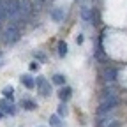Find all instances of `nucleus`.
Wrapping results in <instances>:
<instances>
[{
	"label": "nucleus",
	"instance_id": "nucleus-1",
	"mask_svg": "<svg viewBox=\"0 0 127 127\" xmlns=\"http://www.w3.org/2000/svg\"><path fill=\"white\" fill-rule=\"evenodd\" d=\"M0 37H4V42L5 44H16V42L20 41V37H21V32H20L18 25L11 23V25H7L4 28V32H2V35H0Z\"/></svg>",
	"mask_w": 127,
	"mask_h": 127
},
{
	"label": "nucleus",
	"instance_id": "nucleus-2",
	"mask_svg": "<svg viewBox=\"0 0 127 127\" xmlns=\"http://www.w3.org/2000/svg\"><path fill=\"white\" fill-rule=\"evenodd\" d=\"M117 106H118V99L115 97V95H108V97L101 102V106L97 108V115H99V117L108 115L109 111H113Z\"/></svg>",
	"mask_w": 127,
	"mask_h": 127
},
{
	"label": "nucleus",
	"instance_id": "nucleus-3",
	"mask_svg": "<svg viewBox=\"0 0 127 127\" xmlns=\"http://www.w3.org/2000/svg\"><path fill=\"white\" fill-rule=\"evenodd\" d=\"M5 14L11 20H16L18 16H21V12H20V0H5Z\"/></svg>",
	"mask_w": 127,
	"mask_h": 127
},
{
	"label": "nucleus",
	"instance_id": "nucleus-4",
	"mask_svg": "<svg viewBox=\"0 0 127 127\" xmlns=\"http://www.w3.org/2000/svg\"><path fill=\"white\" fill-rule=\"evenodd\" d=\"M35 85H37V90H39L41 95H44V97H50L51 95V83L48 81L44 76H37Z\"/></svg>",
	"mask_w": 127,
	"mask_h": 127
},
{
	"label": "nucleus",
	"instance_id": "nucleus-5",
	"mask_svg": "<svg viewBox=\"0 0 127 127\" xmlns=\"http://www.w3.org/2000/svg\"><path fill=\"white\" fill-rule=\"evenodd\" d=\"M34 11H35V5L32 0H20V12L23 18H30L34 14Z\"/></svg>",
	"mask_w": 127,
	"mask_h": 127
},
{
	"label": "nucleus",
	"instance_id": "nucleus-6",
	"mask_svg": "<svg viewBox=\"0 0 127 127\" xmlns=\"http://www.w3.org/2000/svg\"><path fill=\"white\" fill-rule=\"evenodd\" d=\"M50 18L55 21V23H62L64 18H65V9L64 7H53L50 11Z\"/></svg>",
	"mask_w": 127,
	"mask_h": 127
},
{
	"label": "nucleus",
	"instance_id": "nucleus-7",
	"mask_svg": "<svg viewBox=\"0 0 127 127\" xmlns=\"http://www.w3.org/2000/svg\"><path fill=\"white\" fill-rule=\"evenodd\" d=\"M0 109H2L4 113H7V115H14L16 113V106L9 99H0Z\"/></svg>",
	"mask_w": 127,
	"mask_h": 127
},
{
	"label": "nucleus",
	"instance_id": "nucleus-8",
	"mask_svg": "<svg viewBox=\"0 0 127 127\" xmlns=\"http://www.w3.org/2000/svg\"><path fill=\"white\" fill-rule=\"evenodd\" d=\"M58 97H60V101H62V102H67V101L72 97V88H71V87H64V85H62V88H60V92H58Z\"/></svg>",
	"mask_w": 127,
	"mask_h": 127
},
{
	"label": "nucleus",
	"instance_id": "nucleus-9",
	"mask_svg": "<svg viewBox=\"0 0 127 127\" xmlns=\"http://www.w3.org/2000/svg\"><path fill=\"white\" fill-rule=\"evenodd\" d=\"M20 81H21V85L25 87V88H28V90H32L35 87V79L32 78L30 74H23L21 78H20Z\"/></svg>",
	"mask_w": 127,
	"mask_h": 127
},
{
	"label": "nucleus",
	"instance_id": "nucleus-10",
	"mask_svg": "<svg viewBox=\"0 0 127 127\" xmlns=\"http://www.w3.org/2000/svg\"><path fill=\"white\" fill-rule=\"evenodd\" d=\"M92 12H94V9L83 5L81 11H79V16H81V20H83V21H92Z\"/></svg>",
	"mask_w": 127,
	"mask_h": 127
},
{
	"label": "nucleus",
	"instance_id": "nucleus-11",
	"mask_svg": "<svg viewBox=\"0 0 127 127\" xmlns=\"http://www.w3.org/2000/svg\"><path fill=\"white\" fill-rule=\"evenodd\" d=\"M117 69H113V67H108V69H104V79L106 81H115L117 79Z\"/></svg>",
	"mask_w": 127,
	"mask_h": 127
},
{
	"label": "nucleus",
	"instance_id": "nucleus-12",
	"mask_svg": "<svg viewBox=\"0 0 127 127\" xmlns=\"http://www.w3.org/2000/svg\"><path fill=\"white\" fill-rule=\"evenodd\" d=\"M20 106H21L23 109H27V111H34V109H37V104H35L34 101H30V99H23V101L20 102Z\"/></svg>",
	"mask_w": 127,
	"mask_h": 127
},
{
	"label": "nucleus",
	"instance_id": "nucleus-13",
	"mask_svg": "<svg viewBox=\"0 0 127 127\" xmlns=\"http://www.w3.org/2000/svg\"><path fill=\"white\" fill-rule=\"evenodd\" d=\"M57 50H58V57H65L67 55V51H69V48H67V42L65 41H58V44H57Z\"/></svg>",
	"mask_w": 127,
	"mask_h": 127
},
{
	"label": "nucleus",
	"instance_id": "nucleus-14",
	"mask_svg": "<svg viewBox=\"0 0 127 127\" xmlns=\"http://www.w3.org/2000/svg\"><path fill=\"white\" fill-rule=\"evenodd\" d=\"M7 20V14H5V0H0V27L2 23Z\"/></svg>",
	"mask_w": 127,
	"mask_h": 127
},
{
	"label": "nucleus",
	"instance_id": "nucleus-15",
	"mask_svg": "<svg viewBox=\"0 0 127 127\" xmlns=\"http://www.w3.org/2000/svg\"><path fill=\"white\" fill-rule=\"evenodd\" d=\"M50 124H51V127H64V122H62V118L58 115H51L50 117Z\"/></svg>",
	"mask_w": 127,
	"mask_h": 127
},
{
	"label": "nucleus",
	"instance_id": "nucleus-16",
	"mask_svg": "<svg viewBox=\"0 0 127 127\" xmlns=\"http://www.w3.org/2000/svg\"><path fill=\"white\" fill-rule=\"evenodd\" d=\"M2 94H4V97L5 99H9V101H14V88L9 85V87H5L4 90H2Z\"/></svg>",
	"mask_w": 127,
	"mask_h": 127
},
{
	"label": "nucleus",
	"instance_id": "nucleus-17",
	"mask_svg": "<svg viewBox=\"0 0 127 127\" xmlns=\"http://www.w3.org/2000/svg\"><path fill=\"white\" fill-rule=\"evenodd\" d=\"M51 79H53V83H55V85H60V87H62V85H65V76H64V74H55Z\"/></svg>",
	"mask_w": 127,
	"mask_h": 127
},
{
	"label": "nucleus",
	"instance_id": "nucleus-18",
	"mask_svg": "<svg viewBox=\"0 0 127 127\" xmlns=\"http://www.w3.org/2000/svg\"><path fill=\"white\" fill-rule=\"evenodd\" d=\"M64 115H67V106H65V102H62V104L58 106V117H64Z\"/></svg>",
	"mask_w": 127,
	"mask_h": 127
},
{
	"label": "nucleus",
	"instance_id": "nucleus-19",
	"mask_svg": "<svg viewBox=\"0 0 127 127\" xmlns=\"http://www.w3.org/2000/svg\"><path fill=\"white\" fill-rule=\"evenodd\" d=\"M39 67H41V65H39V62H32V64H30V71H37Z\"/></svg>",
	"mask_w": 127,
	"mask_h": 127
},
{
	"label": "nucleus",
	"instance_id": "nucleus-20",
	"mask_svg": "<svg viewBox=\"0 0 127 127\" xmlns=\"http://www.w3.org/2000/svg\"><path fill=\"white\" fill-rule=\"evenodd\" d=\"M120 125H122V122H118V120H113L108 124V127H120Z\"/></svg>",
	"mask_w": 127,
	"mask_h": 127
},
{
	"label": "nucleus",
	"instance_id": "nucleus-21",
	"mask_svg": "<svg viewBox=\"0 0 127 127\" xmlns=\"http://www.w3.org/2000/svg\"><path fill=\"white\" fill-rule=\"evenodd\" d=\"M35 58H37V62H44V60H46V57H44L42 53H35Z\"/></svg>",
	"mask_w": 127,
	"mask_h": 127
},
{
	"label": "nucleus",
	"instance_id": "nucleus-22",
	"mask_svg": "<svg viewBox=\"0 0 127 127\" xmlns=\"http://www.w3.org/2000/svg\"><path fill=\"white\" fill-rule=\"evenodd\" d=\"M76 42H78V44H81V42H83V35H81V34L76 37Z\"/></svg>",
	"mask_w": 127,
	"mask_h": 127
},
{
	"label": "nucleus",
	"instance_id": "nucleus-23",
	"mask_svg": "<svg viewBox=\"0 0 127 127\" xmlns=\"http://www.w3.org/2000/svg\"><path fill=\"white\" fill-rule=\"evenodd\" d=\"M35 2H37V7H41V5H42V4L46 2V0H35Z\"/></svg>",
	"mask_w": 127,
	"mask_h": 127
},
{
	"label": "nucleus",
	"instance_id": "nucleus-24",
	"mask_svg": "<svg viewBox=\"0 0 127 127\" xmlns=\"http://www.w3.org/2000/svg\"><path fill=\"white\" fill-rule=\"evenodd\" d=\"M2 117H4V111H2V109H0V120H2Z\"/></svg>",
	"mask_w": 127,
	"mask_h": 127
},
{
	"label": "nucleus",
	"instance_id": "nucleus-25",
	"mask_svg": "<svg viewBox=\"0 0 127 127\" xmlns=\"http://www.w3.org/2000/svg\"><path fill=\"white\" fill-rule=\"evenodd\" d=\"M2 65H4V60H0V67H2Z\"/></svg>",
	"mask_w": 127,
	"mask_h": 127
},
{
	"label": "nucleus",
	"instance_id": "nucleus-26",
	"mask_svg": "<svg viewBox=\"0 0 127 127\" xmlns=\"http://www.w3.org/2000/svg\"><path fill=\"white\" fill-rule=\"evenodd\" d=\"M0 58H2V51H0Z\"/></svg>",
	"mask_w": 127,
	"mask_h": 127
}]
</instances>
